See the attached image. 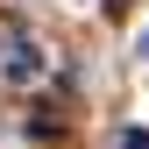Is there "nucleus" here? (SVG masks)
Returning <instances> with one entry per match:
<instances>
[{"label": "nucleus", "instance_id": "obj_3", "mask_svg": "<svg viewBox=\"0 0 149 149\" xmlns=\"http://www.w3.org/2000/svg\"><path fill=\"white\" fill-rule=\"evenodd\" d=\"M135 50H142V57H149V29H142V36H135Z\"/></svg>", "mask_w": 149, "mask_h": 149}, {"label": "nucleus", "instance_id": "obj_2", "mask_svg": "<svg viewBox=\"0 0 149 149\" xmlns=\"http://www.w3.org/2000/svg\"><path fill=\"white\" fill-rule=\"evenodd\" d=\"M114 149H149V128H121V142Z\"/></svg>", "mask_w": 149, "mask_h": 149}, {"label": "nucleus", "instance_id": "obj_1", "mask_svg": "<svg viewBox=\"0 0 149 149\" xmlns=\"http://www.w3.org/2000/svg\"><path fill=\"white\" fill-rule=\"evenodd\" d=\"M0 78H7V85H29V78H43V50H36L29 36H14V43H7V57H0Z\"/></svg>", "mask_w": 149, "mask_h": 149}]
</instances>
